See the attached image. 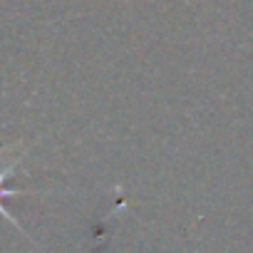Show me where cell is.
I'll return each instance as SVG.
<instances>
[{
	"mask_svg": "<svg viewBox=\"0 0 253 253\" xmlns=\"http://www.w3.org/2000/svg\"><path fill=\"white\" fill-rule=\"evenodd\" d=\"M13 169H15V167H8L5 171H0V213H3V216H5L8 221H13V223L18 226V221H15V218H13V216L8 213V209L3 206V199H8V196H18V194H20V191H13V189H5V186H3V184H5V179H8L10 174H13Z\"/></svg>",
	"mask_w": 253,
	"mask_h": 253,
	"instance_id": "6da1fadb",
	"label": "cell"
}]
</instances>
